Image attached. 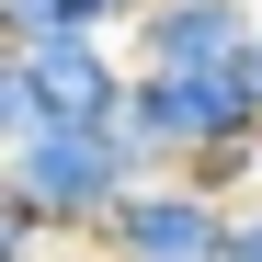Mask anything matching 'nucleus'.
Returning <instances> with one entry per match:
<instances>
[{"label": "nucleus", "mask_w": 262, "mask_h": 262, "mask_svg": "<svg viewBox=\"0 0 262 262\" xmlns=\"http://www.w3.org/2000/svg\"><path fill=\"white\" fill-rule=\"evenodd\" d=\"M34 125H46V114H34V80H23V57H12V46H0V160H12Z\"/></svg>", "instance_id": "obj_6"}, {"label": "nucleus", "mask_w": 262, "mask_h": 262, "mask_svg": "<svg viewBox=\"0 0 262 262\" xmlns=\"http://www.w3.org/2000/svg\"><path fill=\"white\" fill-rule=\"evenodd\" d=\"M69 262H103V251H69Z\"/></svg>", "instance_id": "obj_10"}, {"label": "nucleus", "mask_w": 262, "mask_h": 262, "mask_svg": "<svg viewBox=\"0 0 262 262\" xmlns=\"http://www.w3.org/2000/svg\"><path fill=\"white\" fill-rule=\"evenodd\" d=\"M148 0H0V46H125Z\"/></svg>", "instance_id": "obj_5"}, {"label": "nucleus", "mask_w": 262, "mask_h": 262, "mask_svg": "<svg viewBox=\"0 0 262 262\" xmlns=\"http://www.w3.org/2000/svg\"><path fill=\"white\" fill-rule=\"evenodd\" d=\"M0 262H46V228L12 205V183H0Z\"/></svg>", "instance_id": "obj_7"}, {"label": "nucleus", "mask_w": 262, "mask_h": 262, "mask_svg": "<svg viewBox=\"0 0 262 262\" xmlns=\"http://www.w3.org/2000/svg\"><path fill=\"white\" fill-rule=\"evenodd\" d=\"M228 262H262V205H239V216H228Z\"/></svg>", "instance_id": "obj_9"}, {"label": "nucleus", "mask_w": 262, "mask_h": 262, "mask_svg": "<svg viewBox=\"0 0 262 262\" xmlns=\"http://www.w3.org/2000/svg\"><path fill=\"white\" fill-rule=\"evenodd\" d=\"M92 251L103 262H228V205H205L183 171H171V183H137L114 205V228Z\"/></svg>", "instance_id": "obj_2"}, {"label": "nucleus", "mask_w": 262, "mask_h": 262, "mask_svg": "<svg viewBox=\"0 0 262 262\" xmlns=\"http://www.w3.org/2000/svg\"><path fill=\"white\" fill-rule=\"evenodd\" d=\"M23 80H34V114L46 125H114L125 114V46H12Z\"/></svg>", "instance_id": "obj_4"}, {"label": "nucleus", "mask_w": 262, "mask_h": 262, "mask_svg": "<svg viewBox=\"0 0 262 262\" xmlns=\"http://www.w3.org/2000/svg\"><path fill=\"white\" fill-rule=\"evenodd\" d=\"M0 183H12V205H23L46 239H80V251H92V239L114 228V205L137 194L148 171L125 160L114 125H34V137L0 160Z\"/></svg>", "instance_id": "obj_1"}, {"label": "nucleus", "mask_w": 262, "mask_h": 262, "mask_svg": "<svg viewBox=\"0 0 262 262\" xmlns=\"http://www.w3.org/2000/svg\"><path fill=\"white\" fill-rule=\"evenodd\" d=\"M251 23H262V0H148L125 34V69H216V57H239Z\"/></svg>", "instance_id": "obj_3"}, {"label": "nucleus", "mask_w": 262, "mask_h": 262, "mask_svg": "<svg viewBox=\"0 0 262 262\" xmlns=\"http://www.w3.org/2000/svg\"><path fill=\"white\" fill-rule=\"evenodd\" d=\"M228 69H239V92H251V114H262V23L239 34V57H228Z\"/></svg>", "instance_id": "obj_8"}]
</instances>
